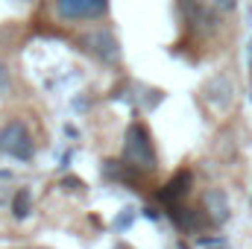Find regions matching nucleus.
Masks as SVG:
<instances>
[{"mask_svg":"<svg viewBox=\"0 0 252 249\" xmlns=\"http://www.w3.org/2000/svg\"><path fill=\"white\" fill-rule=\"evenodd\" d=\"M124 164L138 173H153L156 170V153H153V138L141 124H132L124 135Z\"/></svg>","mask_w":252,"mask_h":249,"instance_id":"f257e3e1","label":"nucleus"},{"mask_svg":"<svg viewBox=\"0 0 252 249\" xmlns=\"http://www.w3.org/2000/svg\"><path fill=\"white\" fill-rule=\"evenodd\" d=\"M32 150H35L32 147V135H30V129L21 121H9L0 129V153L3 156L18 158V161H30Z\"/></svg>","mask_w":252,"mask_h":249,"instance_id":"f03ea898","label":"nucleus"},{"mask_svg":"<svg viewBox=\"0 0 252 249\" xmlns=\"http://www.w3.org/2000/svg\"><path fill=\"white\" fill-rule=\"evenodd\" d=\"M82 47L103 64H118L121 62V41L115 38L112 30H94V32L82 35Z\"/></svg>","mask_w":252,"mask_h":249,"instance_id":"7ed1b4c3","label":"nucleus"},{"mask_svg":"<svg viewBox=\"0 0 252 249\" xmlns=\"http://www.w3.org/2000/svg\"><path fill=\"white\" fill-rule=\"evenodd\" d=\"M109 12V0H56L62 21H97Z\"/></svg>","mask_w":252,"mask_h":249,"instance_id":"20e7f679","label":"nucleus"},{"mask_svg":"<svg viewBox=\"0 0 252 249\" xmlns=\"http://www.w3.org/2000/svg\"><path fill=\"white\" fill-rule=\"evenodd\" d=\"M202 100L211 112H226L235 100V88H232V79L226 73H217L211 76L205 85H202Z\"/></svg>","mask_w":252,"mask_h":249,"instance_id":"39448f33","label":"nucleus"},{"mask_svg":"<svg viewBox=\"0 0 252 249\" xmlns=\"http://www.w3.org/2000/svg\"><path fill=\"white\" fill-rule=\"evenodd\" d=\"M205 211L211 214L214 223H226L229 220V196L223 190H205Z\"/></svg>","mask_w":252,"mask_h":249,"instance_id":"423d86ee","label":"nucleus"},{"mask_svg":"<svg viewBox=\"0 0 252 249\" xmlns=\"http://www.w3.org/2000/svg\"><path fill=\"white\" fill-rule=\"evenodd\" d=\"M185 12H188V21L193 24V30H196V27H202L205 32L214 30V15H211L199 0H185Z\"/></svg>","mask_w":252,"mask_h":249,"instance_id":"0eeeda50","label":"nucleus"},{"mask_svg":"<svg viewBox=\"0 0 252 249\" xmlns=\"http://www.w3.org/2000/svg\"><path fill=\"white\" fill-rule=\"evenodd\" d=\"M12 211H15V217H27V214H30V190H27V187H21V190L15 193Z\"/></svg>","mask_w":252,"mask_h":249,"instance_id":"6e6552de","label":"nucleus"},{"mask_svg":"<svg viewBox=\"0 0 252 249\" xmlns=\"http://www.w3.org/2000/svg\"><path fill=\"white\" fill-rule=\"evenodd\" d=\"M188 182H190L188 173H179V179H176V182H170V185H167V190H164L161 196H164V199H170V196H173V199H176V196H182V193L188 190V187H185Z\"/></svg>","mask_w":252,"mask_h":249,"instance_id":"1a4fd4ad","label":"nucleus"},{"mask_svg":"<svg viewBox=\"0 0 252 249\" xmlns=\"http://www.w3.org/2000/svg\"><path fill=\"white\" fill-rule=\"evenodd\" d=\"M9 88H12V76H9V67H6V62H0V100L9 94Z\"/></svg>","mask_w":252,"mask_h":249,"instance_id":"9d476101","label":"nucleus"},{"mask_svg":"<svg viewBox=\"0 0 252 249\" xmlns=\"http://www.w3.org/2000/svg\"><path fill=\"white\" fill-rule=\"evenodd\" d=\"M214 6L223 9V12H229V9H235V0H214Z\"/></svg>","mask_w":252,"mask_h":249,"instance_id":"9b49d317","label":"nucleus"},{"mask_svg":"<svg viewBox=\"0 0 252 249\" xmlns=\"http://www.w3.org/2000/svg\"><path fill=\"white\" fill-rule=\"evenodd\" d=\"M202 247L205 249H226V244L223 241H202Z\"/></svg>","mask_w":252,"mask_h":249,"instance_id":"f8f14e48","label":"nucleus"},{"mask_svg":"<svg viewBox=\"0 0 252 249\" xmlns=\"http://www.w3.org/2000/svg\"><path fill=\"white\" fill-rule=\"evenodd\" d=\"M27 249H44V247H27Z\"/></svg>","mask_w":252,"mask_h":249,"instance_id":"ddd939ff","label":"nucleus"},{"mask_svg":"<svg viewBox=\"0 0 252 249\" xmlns=\"http://www.w3.org/2000/svg\"><path fill=\"white\" fill-rule=\"evenodd\" d=\"M15 3H27V0H15Z\"/></svg>","mask_w":252,"mask_h":249,"instance_id":"4468645a","label":"nucleus"}]
</instances>
